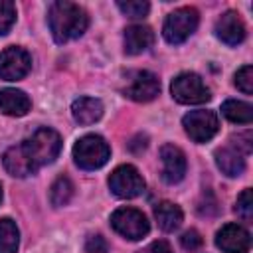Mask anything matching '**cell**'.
Segmentation results:
<instances>
[{
    "label": "cell",
    "instance_id": "6da1fadb",
    "mask_svg": "<svg viewBox=\"0 0 253 253\" xmlns=\"http://www.w3.org/2000/svg\"><path fill=\"white\" fill-rule=\"evenodd\" d=\"M47 24H49V32L53 40L57 43H65L69 40L83 36V32L89 26V16L79 4L57 0L49 6Z\"/></svg>",
    "mask_w": 253,
    "mask_h": 253
},
{
    "label": "cell",
    "instance_id": "7a4b0ae2",
    "mask_svg": "<svg viewBox=\"0 0 253 253\" xmlns=\"http://www.w3.org/2000/svg\"><path fill=\"white\" fill-rule=\"evenodd\" d=\"M22 144H24L26 152L30 154V158L34 160V164L40 168V166L51 164L57 158V154L61 150V136L53 128L42 126L32 136H28Z\"/></svg>",
    "mask_w": 253,
    "mask_h": 253
},
{
    "label": "cell",
    "instance_id": "3957f363",
    "mask_svg": "<svg viewBox=\"0 0 253 253\" xmlns=\"http://www.w3.org/2000/svg\"><path fill=\"white\" fill-rule=\"evenodd\" d=\"M111 148L107 140L99 134H85L73 146V160L83 170H97L107 164Z\"/></svg>",
    "mask_w": 253,
    "mask_h": 253
},
{
    "label": "cell",
    "instance_id": "277c9868",
    "mask_svg": "<svg viewBox=\"0 0 253 253\" xmlns=\"http://www.w3.org/2000/svg\"><path fill=\"white\" fill-rule=\"evenodd\" d=\"M198 22H200L198 10L192 8V6H184V8H178V10L170 12L166 16V20H164V26H162L164 40L168 43H182V42H186L196 32Z\"/></svg>",
    "mask_w": 253,
    "mask_h": 253
},
{
    "label": "cell",
    "instance_id": "5b68a950",
    "mask_svg": "<svg viewBox=\"0 0 253 253\" xmlns=\"http://www.w3.org/2000/svg\"><path fill=\"white\" fill-rule=\"evenodd\" d=\"M170 91H172V97L182 105H200V103L210 101V97H211V93L206 87V83L202 81V77L196 73H190V71L174 77Z\"/></svg>",
    "mask_w": 253,
    "mask_h": 253
},
{
    "label": "cell",
    "instance_id": "8992f818",
    "mask_svg": "<svg viewBox=\"0 0 253 253\" xmlns=\"http://www.w3.org/2000/svg\"><path fill=\"white\" fill-rule=\"evenodd\" d=\"M111 225L117 233H121L126 239H142L150 231V223L146 215L134 208H119L111 215Z\"/></svg>",
    "mask_w": 253,
    "mask_h": 253
},
{
    "label": "cell",
    "instance_id": "52a82bcc",
    "mask_svg": "<svg viewBox=\"0 0 253 253\" xmlns=\"http://www.w3.org/2000/svg\"><path fill=\"white\" fill-rule=\"evenodd\" d=\"M109 188L117 198H136L144 192V180L132 164L117 166L109 176Z\"/></svg>",
    "mask_w": 253,
    "mask_h": 253
},
{
    "label": "cell",
    "instance_id": "ba28073f",
    "mask_svg": "<svg viewBox=\"0 0 253 253\" xmlns=\"http://www.w3.org/2000/svg\"><path fill=\"white\" fill-rule=\"evenodd\" d=\"M182 125H184L186 134L194 142H208L210 138L215 136V132L219 128L217 115L213 111H206V109L190 111L188 115H184Z\"/></svg>",
    "mask_w": 253,
    "mask_h": 253
},
{
    "label": "cell",
    "instance_id": "9c48e42d",
    "mask_svg": "<svg viewBox=\"0 0 253 253\" xmlns=\"http://www.w3.org/2000/svg\"><path fill=\"white\" fill-rule=\"evenodd\" d=\"M32 69V57L26 49L18 45H10L0 51V79L4 81H18L26 77Z\"/></svg>",
    "mask_w": 253,
    "mask_h": 253
},
{
    "label": "cell",
    "instance_id": "30bf717a",
    "mask_svg": "<svg viewBox=\"0 0 253 253\" xmlns=\"http://www.w3.org/2000/svg\"><path fill=\"white\" fill-rule=\"evenodd\" d=\"M123 93L136 103H148L160 93V81L150 71H134Z\"/></svg>",
    "mask_w": 253,
    "mask_h": 253
},
{
    "label": "cell",
    "instance_id": "8fae6325",
    "mask_svg": "<svg viewBox=\"0 0 253 253\" xmlns=\"http://www.w3.org/2000/svg\"><path fill=\"white\" fill-rule=\"evenodd\" d=\"M215 245L223 253H247L251 247V235L239 223H225L215 233Z\"/></svg>",
    "mask_w": 253,
    "mask_h": 253
},
{
    "label": "cell",
    "instance_id": "7c38bea8",
    "mask_svg": "<svg viewBox=\"0 0 253 253\" xmlns=\"http://www.w3.org/2000/svg\"><path fill=\"white\" fill-rule=\"evenodd\" d=\"M162 178L166 184H178L186 174V156L174 144H164L160 148Z\"/></svg>",
    "mask_w": 253,
    "mask_h": 253
},
{
    "label": "cell",
    "instance_id": "4fadbf2b",
    "mask_svg": "<svg viewBox=\"0 0 253 253\" xmlns=\"http://www.w3.org/2000/svg\"><path fill=\"white\" fill-rule=\"evenodd\" d=\"M2 162H4L6 172L16 176V178H26V176H30V174H34L38 170V166L34 164V160L30 158V154L26 152L22 142L16 144V146H10L4 152Z\"/></svg>",
    "mask_w": 253,
    "mask_h": 253
},
{
    "label": "cell",
    "instance_id": "5bb4252c",
    "mask_svg": "<svg viewBox=\"0 0 253 253\" xmlns=\"http://www.w3.org/2000/svg\"><path fill=\"white\" fill-rule=\"evenodd\" d=\"M215 36L227 43V45H237L245 40V26L239 18L237 12L229 10L225 14H221V18L215 24Z\"/></svg>",
    "mask_w": 253,
    "mask_h": 253
},
{
    "label": "cell",
    "instance_id": "9a60e30c",
    "mask_svg": "<svg viewBox=\"0 0 253 253\" xmlns=\"http://www.w3.org/2000/svg\"><path fill=\"white\" fill-rule=\"evenodd\" d=\"M154 43V32L148 26L132 24L125 30V51L128 55H138Z\"/></svg>",
    "mask_w": 253,
    "mask_h": 253
},
{
    "label": "cell",
    "instance_id": "2e32d148",
    "mask_svg": "<svg viewBox=\"0 0 253 253\" xmlns=\"http://www.w3.org/2000/svg\"><path fill=\"white\" fill-rule=\"evenodd\" d=\"M32 107L30 97L20 89H2L0 91V111L10 117H24Z\"/></svg>",
    "mask_w": 253,
    "mask_h": 253
},
{
    "label": "cell",
    "instance_id": "e0dca14e",
    "mask_svg": "<svg viewBox=\"0 0 253 253\" xmlns=\"http://www.w3.org/2000/svg\"><path fill=\"white\" fill-rule=\"evenodd\" d=\"M71 115L79 125H93L103 115V103L95 97H79L71 105Z\"/></svg>",
    "mask_w": 253,
    "mask_h": 253
},
{
    "label": "cell",
    "instance_id": "ac0fdd59",
    "mask_svg": "<svg viewBox=\"0 0 253 253\" xmlns=\"http://www.w3.org/2000/svg\"><path fill=\"white\" fill-rule=\"evenodd\" d=\"M213 156H215L217 168H219L225 176H229V178L239 176V174L245 170V158H243V154H239L231 144L217 148Z\"/></svg>",
    "mask_w": 253,
    "mask_h": 253
},
{
    "label": "cell",
    "instance_id": "d6986e66",
    "mask_svg": "<svg viewBox=\"0 0 253 253\" xmlns=\"http://www.w3.org/2000/svg\"><path fill=\"white\" fill-rule=\"evenodd\" d=\"M154 217L160 225V229L164 231H174L180 227L182 219H184V213L180 210V206L172 204V202H160L154 206Z\"/></svg>",
    "mask_w": 253,
    "mask_h": 253
},
{
    "label": "cell",
    "instance_id": "ffe728a7",
    "mask_svg": "<svg viewBox=\"0 0 253 253\" xmlns=\"http://www.w3.org/2000/svg\"><path fill=\"white\" fill-rule=\"evenodd\" d=\"M221 113L227 121L237 123V125H249L253 121V107L245 101H237V99H229L221 105Z\"/></svg>",
    "mask_w": 253,
    "mask_h": 253
},
{
    "label": "cell",
    "instance_id": "44dd1931",
    "mask_svg": "<svg viewBox=\"0 0 253 253\" xmlns=\"http://www.w3.org/2000/svg\"><path fill=\"white\" fill-rule=\"evenodd\" d=\"M20 243V231L10 217L0 219V253H16Z\"/></svg>",
    "mask_w": 253,
    "mask_h": 253
},
{
    "label": "cell",
    "instance_id": "7402d4cb",
    "mask_svg": "<svg viewBox=\"0 0 253 253\" xmlns=\"http://www.w3.org/2000/svg\"><path fill=\"white\" fill-rule=\"evenodd\" d=\"M73 190H75V188H73L71 180H69L67 176H59V178L51 184V192H49V200H51V204H53L55 208L65 206V204L71 200Z\"/></svg>",
    "mask_w": 253,
    "mask_h": 253
},
{
    "label": "cell",
    "instance_id": "603a6c76",
    "mask_svg": "<svg viewBox=\"0 0 253 253\" xmlns=\"http://www.w3.org/2000/svg\"><path fill=\"white\" fill-rule=\"evenodd\" d=\"M117 6H119V10H121L125 16L134 18V20L144 18V16L148 14V10H150V4H148V2H144V0H126V2H117Z\"/></svg>",
    "mask_w": 253,
    "mask_h": 253
},
{
    "label": "cell",
    "instance_id": "cb8c5ba5",
    "mask_svg": "<svg viewBox=\"0 0 253 253\" xmlns=\"http://www.w3.org/2000/svg\"><path fill=\"white\" fill-rule=\"evenodd\" d=\"M16 22V6L10 0H0V36L8 34Z\"/></svg>",
    "mask_w": 253,
    "mask_h": 253
},
{
    "label": "cell",
    "instance_id": "d4e9b609",
    "mask_svg": "<svg viewBox=\"0 0 253 253\" xmlns=\"http://www.w3.org/2000/svg\"><path fill=\"white\" fill-rule=\"evenodd\" d=\"M235 211L243 217V221H251V217H253V196H251V190H249V188H245V190L237 196Z\"/></svg>",
    "mask_w": 253,
    "mask_h": 253
},
{
    "label": "cell",
    "instance_id": "484cf974",
    "mask_svg": "<svg viewBox=\"0 0 253 253\" xmlns=\"http://www.w3.org/2000/svg\"><path fill=\"white\" fill-rule=\"evenodd\" d=\"M235 85L237 89H241L245 95L253 93V69L251 65H243L237 73H235Z\"/></svg>",
    "mask_w": 253,
    "mask_h": 253
},
{
    "label": "cell",
    "instance_id": "4316f807",
    "mask_svg": "<svg viewBox=\"0 0 253 253\" xmlns=\"http://www.w3.org/2000/svg\"><path fill=\"white\" fill-rule=\"evenodd\" d=\"M253 136H251V130H245V132H237L231 136V146L239 152V154H249L253 150Z\"/></svg>",
    "mask_w": 253,
    "mask_h": 253
},
{
    "label": "cell",
    "instance_id": "83f0119b",
    "mask_svg": "<svg viewBox=\"0 0 253 253\" xmlns=\"http://www.w3.org/2000/svg\"><path fill=\"white\" fill-rule=\"evenodd\" d=\"M85 251L87 253H107L109 251V245L105 241L103 235L95 233V235H89L87 241H85Z\"/></svg>",
    "mask_w": 253,
    "mask_h": 253
},
{
    "label": "cell",
    "instance_id": "f1b7e54d",
    "mask_svg": "<svg viewBox=\"0 0 253 253\" xmlns=\"http://www.w3.org/2000/svg\"><path fill=\"white\" fill-rule=\"evenodd\" d=\"M202 241H204V239L200 237V233H198L196 229H188V231H184L182 237H180L182 247L188 249V251H196V249L202 245Z\"/></svg>",
    "mask_w": 253,
    "mask_h": 253
},
{
    "label": "cell",
    "instance_id": "f546056e",
    "mask_svg": "<svg viewBox=\"0 0 253 253\" xmlns=\"http://www.w3.org/2000/svg\"><path fill=\"white\" fill-rule=\"evenodd\" d=\"M144 253H174V251H172V247H170V243H168V241L158 239V241H152V243L146 247V251H144Z\"/></svg>",
    "mask_w": 253,
    "mask_h": 253
},
{
    "label": "cell",
    "instance_id": "4dcf8cb0",
    "mask_svg": "<svg viewBox=\"0 0 253 253\" xmlns=\"http://www.w3.org/2000/svg\"><path fill=\"white\" fill-rule=\"evenodd\" d=\"M0 200H2V186H0Z\"/></svg>",
    "mask_w": 253,
    "mask_h": 253
}]
</instances>
